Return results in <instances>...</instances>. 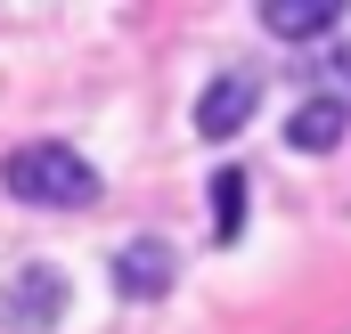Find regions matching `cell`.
Instances as JSON below:
<instances>
[{
    "label": "cell",
    "instance_id": "277c9868",
    "mask_svg": "<svg viewBox=\"0 0 351 334\" xmlns=\"http://www.w3.org/2000/svg\"><path fill=\"white\" fill-rule=\"evenodd\" d=\"M254 98H262V82H254V74H221V82L196 98V131H204V139L245 131V123H254Z\"/></svg>",
    "mask_w": 351,
    "mask_h": 334
},
{
    "label": "cell",
    "instance_id": "8992f818",
    "mask_svg": "<svg viewBox=\"0 0 351 334\" xmlns=\"http://www.w3.org/2000/svg\"><path fill=\"white\" fill-rule=\"evenodd\" d=\"M262 25L278 33V41H319V33H335V25H343V8H335V0H269Z\"/></svg>",
    "mask_w": 351,
    "mask_h": 334
},
{
    "label": "cell",
    "instance_id": "ba28073f",
    "mask_svg": "<svg viewBox=\"0 0 351 334\" xmlns=\"http://www.w3.org/2000/svg\"><path fill=\"white\" fill-rule=\"evenodd\" d=\"M319 74H327V98L351 114V49H327V66H319Z\"/></svg>",
    "mask_w": 351,
    "mask_h": 334
},
{
    "label": "cell",
    "instance_id": "7a4b0ae2",
    "mask_svg": "<svg viewBox=\"0 0 351 334\" xmlns=\"http://www.w3.org/2000/svg\"><path fill=\"white\" fill-rule=\"evenodd\" d=\"M58 318H66V277L49 261H25L0 285V334H49Z\"/></svg>",
    "mask_w": 351,
    "mask_h": 334
},
{
    "label": "cell",
    "instance_id": "5b68a950",
    "mask_svg": "<svg viewBox=\"0 0 351 334\" xmlns=\"http://www.w3.org/2000/svg\"><path fill=\"white\" fill-rule=\"evenodd\" d=\"M343 131H351V114L335 106V98H302V106L286 114V147H302V155H327Z\"/></svg>",
    "mask_w": 351,
    "mask_h": 334
},
{
    "label": "cell",
    "instance_id": "3957f363",
    "mask_svg": "<svg viewBox=\"0 0 351 334\" xmlns=\"http://www.w3.org/2000/svg\"><path fill=\"white\" fill-rule=\"evenodd\" d=\"M180 277V253L164 237H131V245H114V294L123 302H164Z\"/></svg>",
    "mask_w": 351,
    "mask_h": 334
},
{
    "label": "cell",
    "instance_id": "6da1fadb",
    "mask_svg": "<svg viewBox=\"0 0 351 334\" xmlns=\"http://www.w3.org/2000/svg\"><path fill=\"white\" fill-rule=\"evenodd\" d=\"M0 179H8L16 204H41V212H82V204H98V171H90L74 147H58V139L16 147V155L0 164Z\"/></svg>",
    "mask_w": 351,
    "mask_h": 334
},
{
    "label": "cell",
    "instance_id": "52a82bcc",
    "mask_svg": "<svg viewBox=\"0 0 351 334\" xmlns=\"http://www.w3.org/2000/svg\"><path fill=\"white\" fill-rule=\"evenodd\" d=\"M213 237H221V245L245 237V171H221V179H213Z\"/></svg>",
    "mask_w": 351,
    "mask_h": 334
}]
</instances>
